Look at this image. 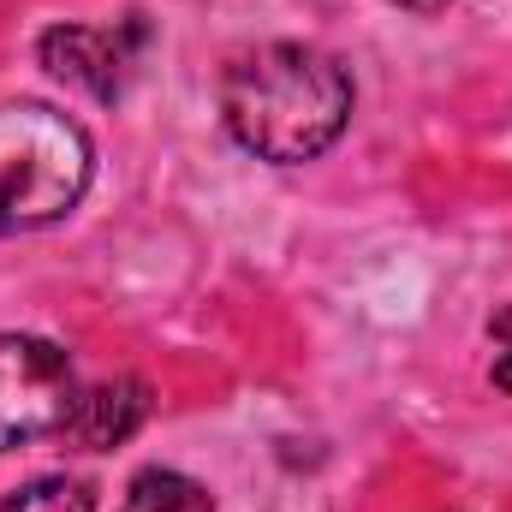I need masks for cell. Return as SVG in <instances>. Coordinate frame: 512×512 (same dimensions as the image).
<instances>
[{
  "label": "cell",
  "instance_id": "obj_5",
  "mask_svg": "<svg viewBox=\"0 0 512 512\" xmlns=\"http://www.w3.org/2000/svg\"><path fill=\"white\" fill-rule=\"evenodd\" d=\"M143 417H149V387L137 382V376H114V382H96V387L78 393V411L66 423V441L102 453V447H120Z\"/></svg>",
  "mask_w": 512,
  "mask_h": 512
},
{
  "label": "cell",
  "instance_id": "obj_2",
  "mask_svg": "<svg viewBox=\"0 0 512 512\" xmlns=\"http://www.w3.org/2000/svg\"><path fill=\"white\" fill-rule=\"evenodd\" d=\"M90 185V137L78 120L12 102L0 108V233H36L78 209Z\"/></svg>",
  "mask_w": 512,
  "mask_h": 512
},
{
  "label": "cell",
  "instance_id": "obj_4",
  "mask_svg": "<svg viewBox=\"0 0 512 512\" xmlns=\"http://www.w3.org/2000/svg\"><path fill=\"white\" fill-rule=\"evenodd\" d=\"M143 36H149V24L137 12L120 18V24H54L42 36V66L60 84H78L96 102H120Z\"/></svg>",
  "mask_w": 512,
  "mask_h": 512
},
{
  "label": "cell",
  "instance_id": "obj_1",
  "mask_svg": "<svg viewBox=\"0 0 512 512\" xmlns=\"http://www.w3.org/2000/svg\"><path fill=\"white\" fill-rule=\"evenodd\" d=\"M352 114V78L304 42H262L221 78V120L262 161H316Z\"/></svg>",
  "mask_w": 512,
  "mask_h": 512
},
{
  "label": "cell",
  "instance_id": "obj_8",
  "mask_svg": "<svg viewBox=\"0 0 512 512\" xmlns=\"http://www.w3.org/2000/svg\"><path fill=\"white\" fill-rule=\"evenodd\" d=\"M489 340H495V387H512V310L489 322Z\"/></svg>",
  "mask_w": 512,
  "mask_h": 512
},
{
  "label": "cell",
  "instance_id": "obj_3",
  "mask_svg": "<svg viewBox=\"0 0 512 512\" xmlns=\"http://www.w3.org/2000/svg\"><path fill=\"white\" fill-rule=\"evenodd\" d=\"M78 393L84 387L72 376V358L54 340L0 334V453L66 435Z\"/></svg>",
  "mask_w": 512,
  "mask_h": 512
},
{
  "label": "cell",
  "instance_id": "obj_6",
  "mask_svg": "<svg viewBox=\"0 0 512 512\" xmlns=\"http://www.w3.org/2000/svg\"><path fill=\"white\" fill-rule=\"evenodd\" d=\"M120 512H215V501H209L203 483H191V477H179L167 465H149V471L131 477Z\"/></svg>",
  "mask_w": 512,
  "mask_h": 512
},
{
  "label": "cell",
  "instance_id": "obj_7",
  "mask_svg": "<svg viewBox=\"0 0 512 512\" xmlns=\"http://www.w3.org/2000/svg\"><path fill=\"white\" fill-rule=\"evenodd\" d=\"M0 512H96V495L78 477H36V483L12 489Z\"/></svg>",
  "mask_w": 512,
  "mask_h": 512
},
{
  "label": "cell",
  "instance_id": "obj_9",
  "mask_svg": "<svg viewBox=\"0 0 512 512\" xmlns=\"http://www.w3.org/2000/svg\"><path fill=\"white\" fill-rule=\"evenodd\" d=\"M393 6H405V12H441L447 0H393Z\"/></svg>",
  "mask_w": 512,
  "mask_h": 512
}]
</instances>
